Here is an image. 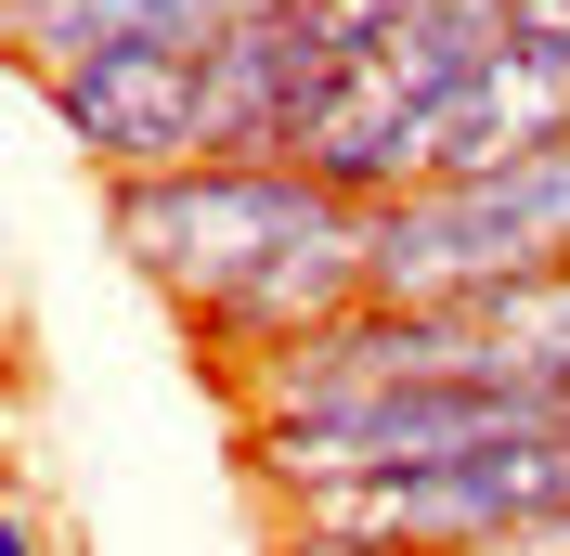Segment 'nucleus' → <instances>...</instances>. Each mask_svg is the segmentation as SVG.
<instances>
[{
	"label": "nucleus",
	"mask_w": 570,
	"mask_h": 556,
	"mask_svg": "<svg viewBox=\"0 0 570 556\" xmlns=\"http://www.w3.org/2000/svg\"><path fill=\"white\" fill-rule=\"evenodd\" d=\"M27 91L66 117V142L105 181H156L208 156V52H91V66L27 78Z\"/></svg>",
	"instance_id": "20e7f679"
},
{
	"label": "nucleus",
	"mask_w": 570,
	"mask_h": 556,
	"mask_svg": "<svg viewBox=\"0 0 570 556\" xmlns=\"http://www.w3.org/2000/svg\"><path fill=\"white\" fill-rule=\"evenodd\" d=\"M0 556H52V544H39V518H27V505L0 518Z\"/></svg>",
	"instance_id": "6e6552de"
},
{
	"label": "nucleus",
	"mask_w": 570,
	"mask_h": 556,
	"mask_svg": "<svg viewBox=\"0 0 570 556\" xmlns=\"http://www.w3.org/2000/svg\"><path fill=\"white\" fill-rule=\"evenodd\" d=\"M324 220H337V195L312 169H259V156H195V169H156V181H105V234L195 324L234 311L285 246H312Z\"/></svg>",
	"instance_id": "f03ea898"
},
{
	"label": "nucleus",
	"mask_w": 570,
	"mask_h": 556,
	"mask_svg": "<svg viewBox=\"0 0 570 556\" xmlns=\"http://www.w3.org/2000/svg\"><path fill=\"white\" fill-rule=\"evenodd\" d=\"M532 427H570V388H544V376L363 388V401H324V415H259L247 427V479L273 505H324V492H363V479L454 466V453H505V440H532Z\"/></svg>",
	"instance_id": "f257e3e1"
},
{
	"label": "nucleus",
	"mask_w": 570,
	"mask_h": 556,
	"mask_svg": "<svg viewBox=\"0 0 570 556\" xmlns=\"http://www.w3.org/2000/svg\"><path fill=\"white\" fill-rule=\"evenodd\" d=\"M337 52L312 39V13H247L234 39H208V156H259V169H298V130H312Z\"/></svg>",
	"instance_id": "39448f33"
},
{
	"label": "nucleus",
	"mask_w": 570,
	"mask_h": 556,
	"mask_svg": "<svg viewBox=\"0 0 570 556\" xmlns=\"http://www.w3.org/2000/svg\"><path fill=\"white\" fill-rule=\"evenodd\" d=\"M247 13H285V0H0L27 78L91 66V52H208V39L247 27Z\"/></svg>",
	"instance_id": "423d86ee"
},
{
	"label": "nucleus",
	"mask_w": 570,
	"mask_h": 556,
	"mask_svg": "<svg viewBox=\"0 0 570 556\" xmlns=\"http://www.w3.org/2000/svg\"><path fill=\"white\" fill-rule=\"evenodd\" d=\"M544 272H570V142L376 208V298L402 311H493Z\"/></svg>",
	"instance_id": "7ed1b4c3"
},
{
	"label": "nucleus",
	"mask_w": 570,
	"mask_h": 556,
	"mask_svg": "<svg viewBox=\"0 0 570 556\" xmlns=\"http://www.w3.org/2000/svg\"><path fill=\"white\" fill-rule=\"evenodd\" d=\"M273 556H402V544H363L337 518H273Z\"/></svg>",
	"instance_id": "0eeeda50"
}]
</instances>
